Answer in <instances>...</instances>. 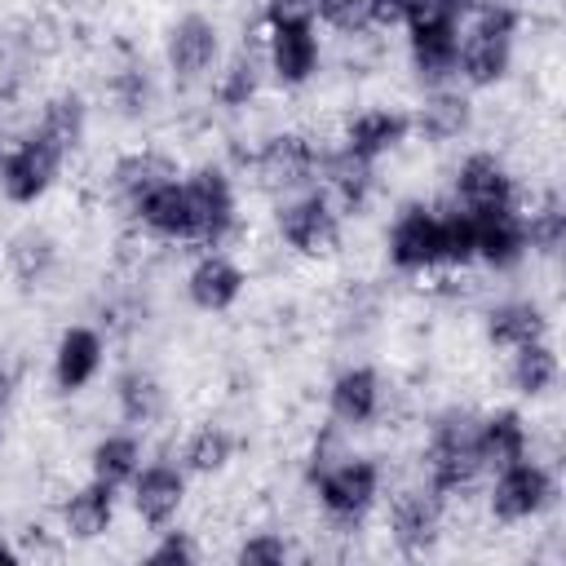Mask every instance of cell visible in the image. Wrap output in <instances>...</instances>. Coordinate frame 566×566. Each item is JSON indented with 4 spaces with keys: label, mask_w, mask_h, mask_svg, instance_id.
Returning a JSON list of instances; mask_svg holds the SVG:
<instances>
[{
    "label": "cell",
    "mask_w": 566,
    "mask_h": 566,
    "mask_svg": "<svg viewBox=\"0 0 566 566\" xmlns=\"http://www.w3.org/2000/svg\"><path fill=\"white\" fill-rule=\"evenodd\" d=\"M265 27H270V71L283 84H305L318 66L314 18H305V22H265Z\"/></svg>",
    "instance_id": "10"
},
{
    "label": "cell",
    "mask_w": 566,
    "mask_h": 566,
    "mask_svg": "<svg viewBox=\"0 0 566 566\" xmlns=\"http://www.w3.org/2000/svg\"><path fill=\"white\" fill-rule=\"evenodd\" d=\"M111 491H115V486H106V482H97V478H93L88 486H80V491L66 500L62 517H66V531H71L75 539H97V535H106L111 513H115Z\"/></svg>",
    "instance_id": "23"
},
{
    "label": "cell",
    "mask_w": 566,
    "mask_h": 566,
    "mask_svg": "<svg viewBox=\"0 0 566 566\" xmlns=\"http://www.w3.org/2000/svg\"><path fill=\"white\" fill-rule=\"evenodd\" d=\"M420 133L429 142H451L469 128V102L460 93H433L424 106H420Z\"/></svg>",
    "instance_id": "27"
},
{
    "label": "cell",
    "mask_w": 566,
    "mask_h": 566,
    "mask_svg": "<svg viewBox=\"0 0 566 566\" xmlns=\"http://www.w3.org/2000/svg\"><path fill=\"white\" fill-rule=\"evenodd\" d=\"M544 314L539 305L531 301H509V305H495L486 314V336L504 349H517V345H531V340H544Z\"/></svg>",
    "instance_id": "24"
},
{
    "label": "cell",
    "mask_w": 566,
    "mask_h": 566,
    "mask_svg": "<svg viewBox=\"0 0 566 566\" xmlns=\"http://www.w3.org/2000/svg\"><path fill=\"white\" fill-rule=\"evenodd\" d=\"M389 261L398 270H429L442 261V221L424 203L402 208L389 226Z\"/></svg>",
    "instance_id": "9"
},
{
    "label": "cell",
    "mask_w": 566,
    "mask_h": 566,
    "mask_svg": "<svg viewBox=\"0 0 566 566\" xmlns=\"http://www.w3.org/2000/svg\"><path fill=\"white\" fill-rule=\"evenodd\" d=\"M473 217V234H478V256L491 261L495 270H509L526 256V217L509 208H491V212H469Z\"/></svg>",
    "instance_id": "12"
},
{
    "label": "cell",
    "mask_w": 566,
    "mask_h": 566,
    "mask_svg": "<svg viewBox=\"0 0 566 566\" xmlns=\"http://www.w3.org/2000/svg\"><path fill=\"white\" fill-rule=\"evenodd\" d=\"M469 13H473V27L455 49V66L464 71L469 84H495V80H504L509 57H513L517 9L486 0V4H473Z\"/></svg>",
    "instance_id": "1"
},
{
    "label": "cell",
    "mask_w": 566,
    "mask_h": 566,
    "mask_svg": "<svg viewBox=\"0 0 566 566\" xmlns=\"http://www.w3.org/2000/svg\"><path fill=\"white\" fill-rule=\"evenodd\" d=\"M13 562H18V553H13V548L0 539V566H13Z\"/></svg>",
    "instance_id": "40"
},
{
    "label": "cell",
    "mask_w": 566,
    "mask_h": 566,
    "mask_svg": "<svg viewBox=\"0 0 566 566\" xmlns=\"http://www.w3.org/2000/svg\"><path fill=\"white\" fill-rule=\"evenodd\" d=\"M332 416L340 424H367L380 407V380L371 367H345L336 380H332Z\"/></svg>",
    "instance_id": "19"
},
{
    "label": "cell",
    "mask_w": 566,
    "mask_h": 566,
    "mask_svg": "<svg viewBox=\"0 0 566 566\" xmlns=\"http://www.w3.org/2000/svg\"><path fill=\"white\" fill-rule=\"evenodd\" d=\"M137 455H142L137 451V438L111 433V438H102L93 447V478L106 482V486H119V482H128L137 473Z\"/></svg>",
    "instance_id": "29"
},
{
    "label": "cell",
    "mask_w": 566,
    "mask_h": 566,
    "mask_svg": "<svg viewBox=\"0 0 566 566\" xmlns=\"http://www.w3.org/2000/svg\"><path fill=\"white\" fill-rule=\"evenodd\" d=\"M62 159H66V155L35 128L31 137H22L18 146H9V150L0 155V190H4L13 203H35V199L53 186Z\"/></svg>",
    "instance_id": "3"
},
{
    "label": "cell",
    "mask_w": 566,
    "mask_h": 566,
    "mask_svg": "<svg viewBox=\"0 0 566 566\" xmlns=\"http://www.w3.org/2000/svg\"><path fill=\"white\" fill-rule=\"evenodd\" d=\"M553 380H557V354L544 340H531V345H517L513 349V385L522 394L535 398V394L553 389Z\"/></svg>",
    "instance_id": "28"
},
{
    "label": "cell",
    "mask_w": 566,
    "mask_h": 566,
    "mask_svg": "<svg viewBox=\"0 0 566 566\" xmlns=\"http://www.w3.org/2000/svg\"><path fill=\"white\" fill-rule=\"evenodd\" d=\"M172 177H177V172H172V164H168L164 155L137 150V155H124V159L115 164L111 190H115V199H124V203L137 212V203H142L155 186H164V181H172Z\"/></svg>",
    "instance_id": "20"
},
{
    "label": "cell",
    "mask_w": 566,
    "mask_h": 566,
    "mask_svg": "<svg viewBox=\"0 0 566 566\" xmlns=\"http://www.w3.org/2000/svg\"><path fill=\"white\" fill-rule=\"evenodd\" d=\"M478 447H482V460L491 464H513L526 455V424L517 411H491L482 424H478Z\"/></svg>",
    "instance_id": "25"
},
{
    "label": "cell",
    "mask_w": 566,
    "mask_h": 566,
    "mask_svg": "<svg viewBox=\"0 0 566 566\" xmlns=\"http://www.w3.org/2000/svg\"><path fill=\"white\" fill-rule=\"evenodd\" d=\"M478 416L473 411H447L433 424V442H429V482L433 491H460L473 482V473L486 464L482 447H478Z\"/></svg>",
    "instance_id": "2"
},
{
    "label": "cell",
    "mask_w": 566,
    "mask_h": 566,
    "mask_svg": "<svg viewBox=\"0 0 566 566\" xmlns=\"http://www.w3.org/2000/svg\"><path fill=\"white\" fill-rule=\"evenodd\" d=\"M562 239H566V212H562V199L548 195V199L531 212V221H526V243H535L539 252H557Z\"/></svg>",
    "instance_id": "34"
},
{
    "label": "cell",
    "mask_w": 566,
    "mask_h": 566,
    "mask_svg": "<svg viewBox=\"0 0 566 566\" xmlns=\"http://www.w3.org/2000/svg\"><path fill=\"white\" fill-rule=\"evenodd\" d=\"M40 133H44L62 155H71V150L80 146V137H84V102H80V93H57V97H49V102H44V115H40Z\"/></svg>",
    "instance_id": "26"
},
{
    "label": "cell",
    "mask_w": 566,
    "mask_h": 566,
    "mask_svg": "<svg viewBox=\"0 0 566 566\" xmlns=\"http://www.w3.org/2000/svg\"><path fill=\"white\" fill-rule=\"evenodd\" d=\"M256 84H261L256 57L243 49V53H234L230 66L221 71V80H217V97H221L226 106H248V97L256 93Z\"/></svg>",
    "instance_id": "32"
},
{
    "label": "cell",
    "mask_w": 566,
    "mask_h": 566,
    "mask_svg": "<svg viewBox=\"0 0 566 566\" xmlns=\"http://www.w3.org/2000/svg\"><path fill=\"white\" fill-rule=\"evenodd\" d=\"M181 495H186V482L172 464H150V469L133 473V504H137L142 522H150V526L172 522L181 509Z\"/></svg>",
    "instance_id": "15"
},
{
    "label": "cell",
    "mask_w": 566,
    "mask_h": 566,
    "mask_svg": "<svg viewBox=\"0 0 566 566\" xmlns=\"http://www.w3.org/2000/svg\"><path fill=\"white\" fill-rule=\"evenodd\" d=\"M4 394H9V376L0 371V398H4Z\"/></svg>",
    "instance_id": "41"
},
{
    "label": "cell",
    "mask_w": 566,
    "mask_h": 566,
    "mask_svg": "<svg viewBox=\"0 0 566 566\" xmlns=\"http://www.w3.org/2000/svg\"><path fill=\"white\" fill-rule=\"evenodd\" d=\"M376 491H380V469L371 460H340V464L318 469V495L332 517H345V522L363 517Z\"/></svg>",
    "instance_id": "7"
},
{
    "label": "cell",
    "mask_w": 566,
    "mask_h": 566,
    "mask_svg": "<svg viewBox=\"0 0 566 566\" xmlns=\"http://www.w3.org/2000/svg\"><path fill=\"white\" fill-rule=\"evenodd\" d=\"M279 234H283V243L296 248L301 256H327V252L336 248V239H340V221H336L327 195L310 190V195L283 203V212H279Z\"/></svg>",
    "instance_id": "4"
},
{
    "label": "cell",
    "mask_w": 566,
    "mask_h": 566,
    "mask_svg": "<svg viewBox=\"0 0 566 566\" xmlns=\"http://www.w3.org/2000/svg\"><path fill=\"white\" fill-rule=\"evenodd\" d=\"M150 566H186V562H195V548H190V539L186 535H177V531H168L164 535V544L159 548H150V557H146Z\"/></svg>",
    "instance_id": "38"
},
{
    "label": "cell",
    "mask_w": 566,
    "mask_h": 566,
    "mask_svg": "<svg viewBox=\"0 0 566 566\" xmlns=\"http://www.w3.org/2000/svg\"><path fill=\"white\" fill-rule=\"evenodd\" d=\"M371 9L376 0H314V18H323L336 31H367L371 27Z\"/></svg>",
    "instance_id": "36"
},
{
    "label": "cell",
    "mask_w": 566,
    "mask_h": 566,
    "mask_svg": "<svg viewBox=\"0 0 566 566\" xmlns=\"http://www.w3.org/2000/svg\"><path fill=\"white\" fill-rule=\"evenodd\" d=\"M389 531L402 553H424L438 539V504L424 491H402L389 504Z\"/></svg>",
    "instance_id": "17"
},
{
    "label": "cell",
    "mask_w": 566,
    "mask_h": 566,
    "mask_svg": "<svg viewBox=\"0 0 566 566\" xmlns=\"http://www.w3.org/2000/svg\"><path fill=\"white\" fill-rule=\"evenodd\" d=\"M186 287H190V301H195L199 310L217 314V310H230V305L239 301V292H243V270H239L230 256L208 252V256L190 270Z\"/></svg>",
    "instance_id": "16"
},
{
    "label": "cell",
    "mask_w": 566,
    "mask_h": 566,
    "mask_svg": "<svg viewBox=\"0 0 566 566\" xmlns=\"http://www.w3.org/2000/svg\"><path fill=\"white\" fill-rule=\"evenodd\" d=\"M119 411L133 420V424H146V420H155L159 416V402H164V394H159V385H155V376H146V371H128V376H119Z\"/></svg>",
    "instance_id": "30"
},
{
    "label": "cell",
    "mask_w": 566,
    "mask_h": 566,
    "mask_svg": "<svg viewBox=\"0 0 566 566\" xmlns=\"http://www.w3.org/2000/svg\"><path fill=\"white\" fill-rule=\"evenodd\" d=\"M548 500H553V478L539 464H531L526 455L513 464H500V478L491 486V513L500 522H526Z\"/></svg>",
    "instance_id": "5"
},
{
    "label": "cell",
    "mask_w": 566,
    "mask_h": 566,
    "mask_svg": "<svg viewBox=\"0 0 566 566\" xmlns=\"http://www.w3.org/2000/svg\"><path fill=\"white\" fill-rule=\"evenodd\" d=\"M314 168H318V150L301 133L270 137L252 159V172H256L261 190H296L314 177Z\"/></svg>",
    "instance_id": "6"
},
{
    "label": "cell",
    "mask_w": 566,
    "mask_h": 566,
    "mask_svg": "<svg viewBox=\"0 0 566 566\" xmlns=\"http://www.w3.org/2000/svg\"><path fill=\"white\" fill-rule=\"evenodd\" d=\"M239 562L243 566H274V562H287V539L274 535V531H261L252 539L239 544Z\"/></svg>",
    "instance_id": "37"
},
{
    "label": "cell",
    "mask_w": 566,
    "mask_h": 566,
    "mask_svg": "<svg viewBox=\"0 0 566 566\" xmlns=\"http://www.w3.org/2000/svg\"><path fill=\"white\" fill-rule=\"evenodd\" d=\"M407 128H411V119L398 115V111H363V115L349 119V128H345V146L358 150L363 159H376V155L394 150V146L407 137Z\"/></svg>",
    "instance_id": "21"
},
{
    "label": "cell",
    "mask_w": 566,
    "mask_h": 566,
    "mask_svg": "<svg viewBox=\"0 0 566 566\" xmlns=\"http://www.w3.org/2000/svg\"><path fill=\"white\" fill-rule=\"evenodd\" d=\"M455 195L464 203V212H491V208H509L513 203V177L495 155H469L455 172Z\"/></svg>",
    "instance_id": "11"
},
{
    "label": "cell",
    "mask_w": 566,
    "mask_h": 566,
    "mask_svg": "<svg viewBox=\"0 0 566 566\" xmlns=\"http://www.w3.org/2000/svg\"><path fill=\"white\" fill-rule=\"evenodd\" d=\"M212 62H217V27L208 18H199V13L172 22V31H168V66H172V75L199 80Z\"/></svg>",
    "instance_id": "13"
},
{
    "label": "cell",
    "mask_w": 566,
    "mask_h": 566,
    "mask_svg": "<svg viewBox=\"0 0 566 566\" xmlns=\"http://www.w3.org/2000/svg\"><path fill=\"white\" fill-rule=\"evenodd\" d=\"M318 172L327 177V186L336 190V199L345 208H363V199L371 190V159H363L358 150L340 146L332 155H318Z\"/></svg>",
    "instance_id": "22"
},
{
    "label": "cell",
    "mask_w": 566,
    "mask_h": 566,
    "mask_svg": "<svg viewBox=\"0 0 566 566\" xmlns=\"http://www.w3.org/2000/svg\"><path fill=\"white\" fill-rule=\"evenodd\" d=\"M9 265L18 270V279L35 283V279L53 265V239H49V234H40V230L18 234V239H13V248H9Z\"/></svg>",
    "instance_id": "33"
},
{
    "label": "cell",
    "mask_w": 566,
    "mask_h": 566,
    "mask_svg": "<svg viewBox=\"0 0 566 566\" xmlns=\"http://www.w3.org/2000/svg\"><path fill=\"white\" fill-rule=\"evenodd\" d=\"M442 221V261L451 265H464L478 256V234H473V217L469 212H451V217H438Z\"/></svg>",
    "instance_id": "35"
},
{
    "label": "cell",
    "mask_w": 566,
    "mask_h": 566,
    "mask_svg": "<svg viewBox=\"0 0 566 566\" xmlns=\"http://www.w3.org/2000/svg\"><path fill=\"white\" fill-rule=\"evenodd\" d=\"M230 455H234V438H230L221 424H203V429L186 442V464H190L195 473H217V469L230 464Z\"/></svg>",
    "instance_id": "31"
},
{
    "label": "cell",
    "mask_w": 566,
    "mask_h": 566,
    "mask_svg": "<svg viewBox=\"0 0 566 566\" xmlns=\"http://www.w3.org/2000/svg\"><path fill=\"white\" fill-rule=\"evenodd\" d=\"M137 217L150 234L159 239H195V221H190V199H186V186L181 181H164L155 186L142 203H137Z\"/></svg>",
    "instance_id": "18"
},
{
    "label": "cell",
    "mask_w": 566,
    "mask_h": 566,
    "mask_svg": "<svg viewBox=\"0 0 566 566\" xmlns=\"http://www.w3.org/2000/svg\"><path fill=\"white\" fill-rule=\"evenodd\" d=\"M186 186V199H190V221H195V239L203 243H221L226 230L234 226V190H230V177L221 168H199L190 172Z\"/></svg>",
    "instance_id": "8"
},
{
    "label": "cell",
    "mask_w": 566,
    "mask_h": 566,
    "mask_svg": "<svg viewBox=\"0 0 566 566\" xmlns=\"http://www.w3.org/2000/svg\"><path fill=\"white\" fill-rule=\"evenodd\" d=\"M314 18V0H270L265 22H305Z\"/></svg>",
    "instance_id": "39"
},
{
    "label": "cell",
    "mask_w": 566,
    "mask_h": 566,
    "mask_svg": "<svg viewBox=\"0 0 566 566\" xmlns=\"http://www.w3.org/2000/svg\"><path fill=\"white\" fill-rule=\"evenodd\" d=\"M102 367V336L93 327H66L57 349H53V380L57 389L75 394L84 389Z\"/></svg>",
    "instance_id": "14"
}]
</instances>
